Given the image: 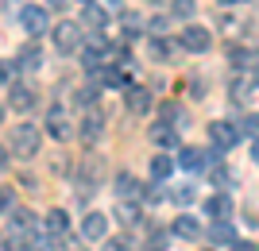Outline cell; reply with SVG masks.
Here are the masks:
<instances>
[{"instance_id": "1", "label": "cell", "mask_w": 259, "mask_h": 251, "mask_svg": "<svg viewBox=\"0 0 259 251\" xmlns=\"http://www.w3.org/2000/svg\"><path fill=\"white\" fill-rule=\"evenodd\" d=\"M39 147H43V131H39V124H16V128H12L8 151L16 155V159H35Z\"/></svg>"}, {"instance_id": "2", "label": "cell", "mask_w": 259, "mask_h": 251, "mask_svg": "<svg viewBox=\"0 0 259 251\" xmlns=\"http://www.w3.org/2000/svg\"><path fill=\"white\" fill-rule=\"evenodd\" d=\"M51 43L58 55H77L81 51V43H85V27L74 20H62V23H54L51 27Z\"/></svg>"}, {"instance_id": "3", "label": "cell", "mask_w": 259, "mask_h": 251, "mask_svg": "<svg viewBox=\"0 0 259 251\" xmlns=\"http://www.w3.org/2000/svg\"><path fill=\"white\" fill-rule=\"evenodd\" d=\"M20 27L31 39H39V35L51 31V20H47V4H23L20 8Z\"/></svg>"}, {"instance_id": "4", "label": "cell", "mask_w": 259, "mask_h": 251, "mask_svg": "<svg viewBox=\"0 0 259 251\" xmlns=\"http://www.w3.org/2000/svg\"><path fill=\"white\" fill-rule=\"evenodd\" d=\"M240 124H228V120H213L209 124V143H213V151H232L240 143Z\"/></svg>"}, {"instance_id": "5", "label": "cell", "mask_w": 259, "mask_h": 251, "mask_svg": "<svg viewBox=\"0 0 259 251\" xmlns=\"http://www.w3.org/2000/svg\"><path fill=\"white\" fill-rule=\"evenodd\" d=\"M178 46H182V51H190V55H205L209 46H213V31H209V27L190 23V27L178 35Z\"/></svg>"}, {"instance_id": "6", "label": "cell", "mask_w": 259, "mask_h": 251, "mask_svg": "<svg viewBox=\"0 0 259 251\" xmlns=\"http://www.w3.org/2000/svg\"><path fill=\"white\" fill-rule=\"evenodd\" d=\"M8 109L12 112H31L35 109V89L23 81H8Z\"/></svg>"}, {"instance_id": "7", "label": "cell", "mask_w": 259, "mask_h": 251, "mask_svg": "<svg viewBox=\"0 0 259 251\" xmlns=\"http://www.w3.org/2000/svg\"><path fill=\"white\" fill-rule=\"evenodd\" d=\"M77 135L85 143H97L101 135H105V112L101 109H89L85 116H81V124H77Z\"/></svg>"}, {"instance_id": "8", "label": "cell", "mask_w": 259, "mask_h": 251, "mask_svg": "<svg viewBox=\"0 0 259 251\" xmlns=\"http://www.w3.org/2000/svg\"><path fill=\"white\" fill-rule=\"evenodd\" d=\"M209 159H213V155L197 151V147H182V151H178V159H174V163L182 166V170H190V174H197V170H209Z\"/></svg>"}, {"instance_id": "9", "label": "cell", "mask_w": 259, "mask_h": 251, "mask_svg": "<svg viewBox=\"0 0 259 251\" xmlns=\"http://www.w3.org/2000/svg\"><path fill=\"white\" fill-rule=\"evenodd\" d=\"M81 236L85 240H105L108 236V213H85L81 217Z\"/></svg>"}, {"instance_id": "10", "label": "cell", "mask_w": 259, "mask_h": 251, "mask_svg": "<svg viewBox=\"0 0 259 251\" xmlns=\"http://www.w3.org/2000/svg\"><path fill=\"white\" fill-rule=\"evenodd\" d=\"M201 213H205V217H213V220H228V217H232V197H228V193H213V197H205Z\"/></svg>"}, {"instance_id": "11", "label": "cell", "mask_w": 259, "mask_h": 251, "mask_svg": "<svg viewBox=\"0 0 259 251\" xmlns=\"http://www.w3.org/2000/svg\"><path fill=\"white\" fill-rule=\"evenodd\" d=\"M105 23H108V8H101V4H93V0H89L85 12H81V27H85V31H101Z\"/></svg>"}, {"instance_id": "12", "label": "cell", "mask_w": 259, "mask_h": 251, "mask_svg": "<svg viewBox=\"0 0 259 251\" xmlns=\"http://www.w3.org/2000/svg\"><path fill=\"white\" fill-rule=\"evenodd\" d=\"M47 135H54V139H70V135H74V128H70V120H66L62 112H51V116H47Z\"/></svg>"}, {"instance_id": "13", "label": "cell", "mask_w": 259, "mask_h": 251, "mask_svg": "<svg viewBox=\"0 0 259 251\" xmlns=\"http://www.w3.org/2000/svg\"><path fill=\"white\" fill-rule=\"evenodd\" d=\"M174 236H182V240H197L201 236V220L197 217H174Z\"/></svg>"}, {"instance_id": "14", "label": "cell", "mask_w": 259, "mask_h": 251, "mask_svg": "<svg viewBox=\"0 0 259 251\" xmlns=\"http://www.w3.org/2000/svg\"><path fill=\"white\" fill-rule=\"evenodd\" d=\"M16 58H20L16 66H23V70H39V66H43V51H39V43H23Z\"/></svg>"}, {"instance_id": "15", "label": "cell", "mask_w": 259, "mask_h": 251, "mask_svg": "<svg viewBox=\"0 0 259 251\" xmlns=\"http://www.w3.org/2000/svg\"><path fill=\"white\" fill-rule=\"evenodd\" d=\"M8 217H12L8 232H20V236H27V232L35 228V213H27V209H12Z\"/></svg>"}, {"instance_id": "16", "label": "cell", "mask_w": 259, "mask_h": 251, "mask_svg": "<svg viewBox=\"0 0 259 251\" xmlns=\"http://www.w3.org/2000/svg\"><path fill=\"white\" fill-rule=\"evenodd\" d=\"M43 228L54 232V236H66V228H70V213H66V209H51L47 220H43Z\"/></svg>"}, {"instance_id": "17", "label": "cell", "mask_w": 259, "mask_h": 251, "mask_svg": "<svg viewBox=\"0 0 259 251\" xmlns=\"http://www.w3.org/2000/svg\"><path fill=\"white\" fill-rule=\"evenodd\" d=\"M124 101H128V112H151V93L140 89V85H132Z\"/></svg>"}, {"instance_id": "18", "label": "cell", "mask_w": 259, "mask_h": 251, "mask_svg": "<svg viewBox=\"0 0 259 251\" xmlns=\"http://www.w3.org/2000/svg\"><path fill=\"white\" fill-rule=\"evenodd\" d=\"M116 193L124 197V201H132V197L140 201V197H143V186H140L132 174H116Z\"/></svg>"}, {"instance_id": "19", "label": "cell", "mask_w": 259, "mask_h": 251, "mask_svg": "<svg viewBox=\"0 0 259 251\" xmlns=\"http://www.w3.org/2000/svg\"><path fill=\"white\" fill-rule=\"evenodd\" d=\"M140 205H136V201H124V197H120V205H116V220L120 224H128V228H136V224H140Z\"/></svg>"}, {"instance_id": "20", "label": "cell", "mask_w": 259, "mask_h": 251, "mask_svg": "<svg viewBox=\"0 0 259 251\" xmlns=\"http://www.w3.org/2000/svg\"><path fill=\"white\" fill-rule=\"evenodd\" d=\"M151 139L159 143V147H178V128H170V124H155Z\"/></svg>"}, {"instance_id": "21", "label": "cell", "mask_w": 259, "mask_h": 251, "mask_svg": "<svg viewBox=\"0 0 259 251\" xmlns=\"http://www.w3.org/2000/svg\"><path fill=\"white\" fill-rule=\"evenodd\" d=\"M147 51H151L155 62H170V58H174V43H170V39H162V35H155Z\"/></svg>"}, {"instance_id": "22", "label": "cell", "mask_w": 259, "mask_h": 251, "mask_svg": "<svg viewBox=\"0 0 259 251\" xmlns=\"http://www.w3.org/2000/svg\"><path fill=\"white\" fill-rule=\"evenodd\" d=\"M228 62L244 70V66H255L259 55H255V51H248V46H228Z\"/></svg>"}, {"instance_id": "23", "label": "cell", "mask_w": 259, "mask_h": 251, "mask_svg": "<svg viewBox=\"0 0 259 251\" xmlns=\"http://www.w3.org/2000/svg\"><path fill=\"white\" fill-rule=\"evenodd\" d=\"M170 170H174V159H170V155H155V159H151V178H155V182H166Z\"/></svg>"}, {"instance_id": "24", "label": "cell", "mask_w": 259, "mask_h": 251, "mask_svg": "<svg viewBox=\"0 0 259 251\" xmlns=\"http://www.w3.org/2000/svg\"><path fill=\"white\" fill-rule=\"evenodd\" d=\"M120 27H124V35H128V39H136V35H140L147 23H143L136 12H120Z\"/></svg>"}, {"instance_id": "25", "label": "cell", "mask_w": 259, "mask_h": 251, "mask_svg": "<svg viewBox=\"0 0 259 251\" xmlns=\"http://www.w3.org/2000/svg\"><path fill=\"white\" fill-rule=\"evenodd\" d=\"M209 236H213L217 243H232L236 240V228H232L228 220H213V232H209Z\"/></svg>"}, {"instance_id": "26", "label": "cell", "mask_w": 259, "mask_h": 251, "mask_svg": "<svg viewBox=\"0 0 259 251\" xmlns=\"http://www.w3.org/2000/svg\"><path fill=\"white\" fill-rule=\"evenodd\" d=\"M166 193H170V201H174V205H190V201H194V197H197V189L190 186V182H182V186L166 189Z\"/></svg>"}, {"instance_id": "27", "label": "cell", "mask_w": 259, "mask_h": 251, "mask_svg": "<svg viewBox=\"0 0 259 251\" xmlns=\"http://www.w3.org/2000/svg\"><path fill=\"white\" fill-rule=\"evenodd\" d=\"M197 12V0H170V16H178V20H190Z\"/></svg>"}, {"instance_id": "28", "label": "cell", "mask_w": 259, "mask_h": 251, "mask_svg": "<svg viewBox=\"0 0 259 251\" xmlns=\"http://www.w3.org/2000/svg\"><path fill=\"white\" fill-rule=\"evenodd\" d=\"M74 105H85V109H93V105H97V85L77 89V93H74Z\"/></svg>"}, {"instance_id": "29", "label": "cell", "mask_w": 259, "mask_h": 251, "mask_svg": "<svg viewBox=\"0 0 259 251\" xmlns=\"http://www.w3.org/2000/svg\"><path fill=\"white\" fill-rule=\"evenodd\" d=\"M12 209H16V189L0 186V217H8Z\"/></svg>"}, {"instance_id": "30", "label": "cell", "mask_w": 259, "mask_h": 251, "mask_svg": "<svg viewBox=\"0 0 259 251\" xmlns=\"http://www.w3.org/2000/svg\"><path fill=\"white\" fill-rule=\"evenodd\" d=\"M101 251H132V240L128 236H105V247Z\"/></svg>"}, {"instance_id": "31", "label": "cell", "mask_w": 259, "mask_h": 251, "mask_svg": "<svg viewBox=\"0 0 259 251\" xmlns=\"http://www.w3.org/2000/svg\"><path fill=\"white\" fill-rule=\"evenodd\" d=\"M240 131H244V135H251V139H259V112H251V116H244V124H240Z\"/></svg>"}, {"instance_id": "32", "label": "cell", "mask_w": 259, "mask_h": 251, "mask_svg": "<svg viewBox=\"0 0 259 251\" xmlns=\"http://www.w3.org/2000/svg\"><path fill=\"white\" fill-rule=\"evenodd\" d=\"M35 251H54V232H39V236H35Z\"/></svg>"}, {"instance_id": "33", "label": "cell", "mask_w": 259, "mask_h": 251, "mask_svg": "<svg viewBox=\"0 0 259 251\" xmlns=\"http://www.w3.org/2000/svg\"><path fill=\"white\" fill-rule=\"evenodd\" d=\"M209 182H213V186H228V182H232V174H228L225 166H217V170H209Z\"/></svg>"}, {"instance_id": "34", "label": "cell", "mask_w": 259, "mask_h": 251, "mask_svg": "<svg viewBox=\"0 0 259 251\" xmlns=\"http://www.w3.org/2000/svg\"><path fill=\"white\" fill-rule=\"evenodd\" d=\"M147 27H151V35H166V27H170V16H155Z\"/></svg>"}, {"instance_id": "35", "label": "cell", "mask_w": 259, "mask_h": 251, "mask_svg": "<svg viewBox=\"0 0 259 251\" xmlns=\"http://www.w3.org/2000/svg\"><path fill=\"white\" fill-rule=\"evenodd\" d=\"M0 81H16V62L0 58Z\"/></svg>"}, {"instance_id": "36", "label": "cell", "mask_w": 259, "mask_h": 251, "mask_svg": "<svg viewBox=\"0 0 259 251\" xmlns=\"http://www.w3.org/2000/svg\"><path fill=\"white\" fill-rule=\"evenodd\" d=\"M147 251H166V232H155L147 240Z\"/></svg>"}, {"instance_id": "37", "label": "cell", "mask_w": 259, "mask_h": 251, "mask_svg": "<svg viewBox=\"0 0 259 251\" xmlns=\"http://www.w3.org/2000/svg\"><path fill=\"white\" fill-rule=\"evenodd\" d=\"M8 251H27V240L20 232H8Z\"/></svg>"}, {"instance_id": "38", "label": "cell", "mask_w": 259, "mask_h": 251, "mask_svg": "<svg viewBox=\"0 0 259 251\" xmlns=\"http://www.w3.org/2000/svg\"><path fill=\"white\" fill-rule=\"evenodd\" d=\"M228 247H232V251H255V243H248V240H232Z\"/></svg>"}, {"instance_id": "39", "label": "cell", "mask_w": 259, "mask_h": 251, "mask_svg": "<svg viewBox=\"0 0 259 251\" xmlns=\"http://www.w3.org/2000/svg\"><path fill=\"white\" fill-rule=\"evenodd\" d=\"M66 4H70V0H47V8H51V12H62Z\"/></svg>"}, {"instance_id": "40", "label": "cell", "mask_w": 259, "mask_h": 251, "mask_svg": "<svg viewBox=\"0 0 259 251\" xmlns=\"http://www.w3.org/2000/svg\"><path fill=\"white\" fill-rule=\"evenodd\" d=\"M8 166V147H0V170Z\"/></svg>"}, {"instance_id": "41", "label": "cell", "mask_w": 259, "mask_h": 251, "mask_svg": "<svg viewBox=\"0 0 259 251\" xmlns=\"http://www.w3.org/2000/svg\"><path fill=\"white\" fill-rule=\"evenodd\" d=\"M251 85L259 89V62H255V70H251Z\"/></svg>"}, {"instance_id": "42", "label": "cell", "mask_w": 259, "mask_h": 251, "mask_svg": "<svg viewBox=\"0 0 259 251\" xmlns=\"http://www.w3.org/2000/svg\"><path fill=\"white\" fill-rule=\"evenodd\" d=\"M0 251H8V232H0Z\"/></svg>"}, {"instance_id": "43", "label": "cell", "mask_w": 259, "mask_h": 251, "mask_svg": "<svg viewBox=\"0 0 259 251\" xmlns=\"http://www.w3.org/2000/svg\"><path fill=\"white\" fill-rule=\"evenodd\" d=\"M251 159H255V166H259V139H255V147H251Z\"/></svg>"}, {"instance_id": "44", "label": "cell", "mask_w": 259, "mask_h": 251, "mask_svg": "<svg viewBox=\"0 0 259 251\" xmlns=\"http://www.w3.org/2000/svg\"><path fill=\"white\" fill-rule=\"evenodd\" d=\"M217 4H236V0H217Z\"/></svg>"}, {"instance_id": "45", "label": "cell", "mask_w": 259, "mask_h": 251, "mask_svg": "<svg viewBox=\"0 0 259 251\" xmlns=\"http://www.w3.org/2000/svg\"><path fill=\"white\" fill-rule=\"evenodd\" d=\"M0 124H4V109H0Z\"/></svg>"}, {"instance_id": "46", "label": "cell", "mask_w": 259, "mask_h": 251, "mask_svg": "<svg viewBox=\"0 0 259 251\" xmlns=\"http://www.w3.org/2000/svg\"><path fill=\"white\" fill-rule=\"evenodd\" d=\"M236 4H248V0H236Z\"/></svg>"}, {"instance_id": "47", "label": "cell", "mask_w": 259, "mask_h": 251, "mask_svg": "<svg viewBox=\"0 0 259 251\" xmlns=\"http://www.w3.org/2000/svg\"><path fill=\"white\" fill-rule=\"evenodd\" d=\"M77 4H89V0H77Z\"/></svg>"}]
</instances>
